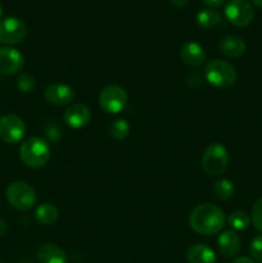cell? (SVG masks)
I'll return each mask as SVG.
<instances>
[{
	"mask_svg": "<svg viewBox=\"0 0 262 263\" xmlns=\"http://www.w3.org/2000/svg\"><path fill=\"white\" fill-rule=\"evenodd\" d=\"M226 223L225 213L212 203H202L192 211L189 226L200 235H215L223 229Z\"/></svg>",
	"mask_w": 262,
	"mask_h": 263,
	"instance_id": "1",
	"label": "cell"
},
{
	"mask_svg": "<svg viewBox=\"0 0 262 263\" xmlns=\"http://www.w3.org/2000/svg\"><path fill=\"white\" fill-rule=\"evenodd\" d=\"M26 135V125L15 115H5L0 118V139L7 144L20 143Z\"/></svg>",
	"mask_w": 262,
	"mask_h": 263,
	"instance_id": "9",
	"label": "cell"
},
{
	"mask_svg": "<svg viewBox=\"0 0 262 263\" xmlns=\"http://www.w3.org/2000/svg\"><path fill=\"white\" fill-rule=\"evenodd\" d=\"M229 154L220 143H212L205 148L202 156V168L210 176H220L228 168Z\"/></svg>",
	"mask_w": 262,
	"mask_h": 263,
	"instance_id": "5",
	"label": "cell"
},
{
	"mask_svg": "<svg viewBox=\"0 0 262 263\" xmlns=\"http://www.w3.org/2000/svg\"><path fill=\"white\" fill-rule=\"evenodd\" d=\"M21 161L30 168H41L50 158V146L44 139L32 136L21 144Z\"/></svg>",
	"mask_w": 262,
	"mask_h": 263,
	"instance_id": "2",
	"label": "cell"
},
{
	"mask_svg": "<svg viewBox=\"0 0 262 263\" xmlns=\"http://www.w3.org/2000/svg\"><path fill=\"white\" fill-rule=\"evenodd\" d=\"M236 69L230 62L222 59H212L205 64L204 79L208 84L218 89L231 87L236 81Z\"/></svg>",
	"mask_w": 262,
	"mask_h": 263,
	"instance_id": "3",
	"label": "cell"
},
{
	"mask_svg": "<svg viewBox=\"0 0 262 263\" xmlns=\"http://www.w3.org/2000/svg\"><path fill=\"white\" fill-rule=\"evenodd\" d=\"M251 221L253 223L254 228L262 233V198H259L254 205L252 207V212H251Z\"/></svg>",
	"mask_w": 262,
	"mask_h": 263,
	"instance_id": "24",
	"label": "cell"
},
{
	"mask_svg": "<svg viewBox=\"0 0 262 263\" xmlns=\"http://www.w3.org/2000/svg\"><path fill=\"white\" fill-rule=\"evenodd\" d=\"M218 49L228 58H240L246 53L247 45L240 36L229 35L221 39Z\"/></svg>",
	"mask_w": 262,
	"mask_h": 263,
	"instance_id": "16",
	"label": "cell"
},
{
	"mask_svg": "<svg viewBox=\"0 0 262 263\" xmlns=\"http://www.w3.org/2000/svg\"><path fill=\"white\" fill-rule=\"evenodd\" d=\"M17 86L22 92H31L35 90V80L30 73H22L18 77Z\"/></svg>",
	"mask_w": 262,
	"mask_h": 263,
	"instance_id": "25",
	"label": "cell"
},
{
	"mask_svg": "<svg viewBox=\"0 0 262 263\" xmlns=\"http://www.w3.org/2000/svg\"><path fill=\"white\" fill-rule=\"evenodd\" d=\"M8 226H7V222H5L4 220H2L0 218V236H3L5 234V231H7Z\"/></svg>",
	"mask_w": 262,
	"mask_h": 263,
	"instance_id": "30",
	"label": "cell"
},
{
	"mask_svg": "<svg viewBox=\"0 0 262 263\" xmlns=\"http://www.w3.org/2000/svg\"><path fill=\"white\" fill-rule=\"evenodd\" d=\"M203 3H204L205 5H208V7L218 8L225 3V0H203Z\"/></svg>",
	"mask_w": 262,
	"mask_h": 263,
	"instance_id": "27",
	"label": "cell"
},
{
	"mask_svg": "<svg viewBox=\"0 0 262 263\" xmlns=\"http://www.w3.org/2000/svg\"><path fill=\"white\" fill-rule=\"evenodd\" d=\"M90 120H91V112L86 105L81 103L69 105L64 112V122L74 130L87 126Z\"/></svg>",
	"mask_w": 262,
	"mask_h": 263,
	"instance_id": "12",
	"label": "cell"
},
{
	"mask_svg": "<svg viewBox=\"0 0 262 263\" xmlns=\"http://www.w3.org/2000/svg\"><path fill=\"white\" fill-rule=\"evenodd\" d=\"M252 3H253V4H256L257 7L262 8V0H252Z\"/></svg>",
	"mask_w": 262,
	"mask_h": 263,
	"instance_id": "31",
	"label": "cell"
},
{
	"mask_svg": "<svg viewBox=\"0 0 262 263\" xmlns=\"http://www.w3.org/2000/svg\"><path fill=\"white\" fill-rule=\"evenodd\" d=\"M249 254L252 259L262 263V235L254 236L249 244Z\"/></svg>",
	"mask_w": 262,
	"mask_h": 263,
	"instance_id": "23",
	"label": "cell"
},
{
	"mask_svg": "<svg viewBox=\"0 0 262 263\" xmlns=\"http://www.w3.org/2000/svg\"><path fill=\"white\" fill-rule=\"evenodd\" d=\"M218 251L226 258H233L240 252V238L234 230L222 231L218 236Z\"/></svg>",
	"mask_w": 262,
	"mask_h": 263,
	"instance_id": "14",
	"label": "cell"
},
{
	"mask_svg": "<svg viewBox=\"0 0 262 263\" xmlns=\"http://www.w3.org/2000/svg\"><path fill=\"white\" fill-rule=\"evenodd\" d=\"M127 92L120 85H108L100 91L99 105L105 113L117 115L125 109L127 104Z\"/></svg>",
	"mask_w": 262,
	"mask_h": 263,
	"instance_id": "6",
	"label": "cell"
},
{
	"mask_svg": "<svg viewBox=\"0 0 262 263\" xmlns=\"http://www.w3.org/2000/svg\"><path fill=\"white\" fill-rule=\"evenodd\" d=\"M170 2H171V4L174 5V7L184 8L185 5L188 4V2H189V0H170Z\"/></svg>",
	"mask_w": 262,
	"mask_h": 263,
	"instance_id": "28",
	"label": "cell"
},
{
	"mask_svg": "<svg viewBox=\"0 0 262 263\" xmlns=\"http://www.w3.org/2000/svg\"><path fill=\"white\" fill-rule=\"evenodd\" d=\"M36 254L40 263H68V256L66 252L55 244H41Z\"/></svg>",
	"mask_w": 262,
	"mask_h": 263,
	"instance_id": "15",
	"label": "cell"
},
{
	"mask_svg": "<svg viewBox=\"0 0 262 263\" xmlns=\"http://www.w3.org/2000/svg\"><path fill=\"white\" fill-rule=\"evenodd\" d=\"M25 66V58L17 49L12 46L0 48V73L14 74Z\"/></svg>",
	"mask_w": 262,
	"mask_h": 263,
	"instance_id": "11",
	"label": "cell"
},
{
	"mask_svg": "<svg viewBox=\"0 0 262 263\" xmlns=\"http://www.w3.org/2000/svg\"><path fill=\"white\" fill-rule=\"evenodd\" d=\"M44 98L49 104L62 107V105H68L74 99V90L69 85L59 84L54 82L44 90Z\"/></svg>",
	"mask_w": 262,
	"mask_h": 263,
	"instance_id": "10",
	"label": "cell"
},
{
	"mask_svg": "<svg viewBox=\"0 0 262 263\" xmlns=\"http://www.w3.org/2000/svg\"><path fill=\"white\" fill-rule=\"evenodd\" d=\"M231 263H254L253 259L248 258V257H238V258L234 259Z\"/></svg>",
	"mask_w": 262,
	"mask_h": 263,
	"instance_id": "29",
	"label": "cell"
},
{
	"mask_svg": "<svg viewBox=\"0 0 262 263\" xmlns=\"http://www.w3.org/2000/svg\"><path fill=\"white\" fill-rule=\"evenodd\" d=\"M228 222L234 230H246L249 228V225L252 223L251 216L248 215L244 211H235V212L231 213L228 218Z\"/></svg>",
	"mask_w": 262,
	"mask_h": 263,
	"instance_id": "20",
	"label": "cell"
},
{
	"mask_svg": "<svg viewBox=\"0 0 262 263\" xmlns=\"http://www.w3.org/2000/svg\"><path fill=\"white\" fill-rule=\"evenodd\" d=\"M234 192H235V187L233 182L228 179H220L215 182V186H213V193L221 200L230 199L234 195Z\"/></svg>",
	"mask_w": 262,
	"mask_h": 263,
	"instance_id": "21",
	"label": "cell"
},
{
	"mask_svg": "<svg viewBox=\"0 0 262 263\" xmlns=\"http://www.w3.org/2000/svg\"><path fill=\"white\" fill-rule=\"evenodd\" d=\"M180 58L190 67H200L205 62V51L197 41H186L180 49Z\"/></svg>",
	"mask_w": 262,
	"mask_h": 263,
	"instance_id": "13",
	"label": "cell"
},
{
	"mask_svg": "<svg viewBox=\"0 0 262 263\" xmlns=\"http://www.w3.org/2000/svg\"><path fill=\"white\" fill-rule=\"evenodd\" d=\"M46 135L51 139V140H57V139L61 138V128H57L55 126H49V128L46 130Z\"/></svg>",
	"mask_w": 262,
	"mask_h": 263,
	"instance_id": "26",
	"label": "cell"
},
{
	"mask_svg": "<svg viewBox=\"0 0 262 263\" xmlns=\"http://www.w3.org/2000/svg\"><path fill=\"white\" fill-rule=\"evenodd\" d=\"M7 200L14 210L26 212L36 204V192L30 184L14 181L7 187Z\"/></svg>",
	"mask_w": 262,
	"mask_h": 263,
	"instance_id": "4",
	"label": "cell"
},
{
	"mask_svg": "<svg viewBox=\"0 0 262 263\" xmlns=\"http://www.w3.org/2000/svg\"><path fill=\"white\" fill-rule=\"evenodd\" d=\"M225 17L236 27H247L254 18V10L247 0H230L225 5Z\"/></svg>",
	"mask_w": 262,
	"mask_h": 263,
	"instance_id": "7",
	"label": "cell"
},
{
	"mask_svg": "<svg viewBox=\"0 0 262 263\" xmlns=\"http://www.w3.org/2000/svg\"><path fill=\"white\" fill-rule=\"evenodd\" d=\"M27 26L17 17H7L0 21V43L5 45H15L25 40Z\"/></svg>",
	"mask_w": 262,
	"mask_h": 263,
	"instance_id": "8",
	"label": "cell"
},
{
	"mask_svg": "<svg viewBox=\"0 0 262 263\" xmlns=\"http://www.w3.org/2000/svg\"><path fill=\"white\" fill-rule=\"evenodd\" d=\"M109 134L115 140H123L130 134V125L123 118H118V120L113 121L112 125H110Z\"/></svg>",
	"mask_w": 262,
	"mask_h": 263,
	"instance_id": "22",
	"label": "cell"
},
{
	"mask_svg": "<svg viewBox=\"0 0 262 263\" xmlns=\"http://www.w3.org/2000/svg\"><path fill=\"white\" fill-rule=\"evenodd\" d=\"M3 15V5H2V3H0V17H2Z\"/></svg>",
	"mask_w": 262,
	"mask_h": 263,
	"instance_id": "32",
	"label": "cell"
},
{
	"mask_svg": "<svg viewBox=\"0 0 262 263\" xmlns=\"http://www.w3.org/2000/svg\"><path fill=\"white\" fill-rule=\"evenodd\" d=\"M35 217L43 226H50L59 218V211L51 203H43L36 208Z\"/></svg>",
	"mask_w": 262,
	"mask_h": 263,
	"instance_id": "18",
	"label": "cell"
},
{
	"mask_svg": "<svg viewBox=\"0 0 262 263\" xmlns=\"http://www.w3.org/2000/svg\"><path fill=\"white\" fill-rule=\"evenodd\" d=\"M22 263H31V262H22Z\"/></svg>",
	"mask_w": 262,
	"mask_h": 263,
	"instance_id": "33",
	"label": "cell"
},
{
	"mask_svg": "<svg viewBox=\"0 0 262 263\" xmlns=\"http://www.w3.org/2000/svg\"><path fill=\"white\" fill-rule=\"evenodd\" d=\"M189 263H216V254L212 248L202 243L194 244L186 253Z\"/></svg>",
	"mask_w": 262,
	"mask_h": 263,
	"instance_id": "17",
	"label": "cell"
},
{
	"mask_svg": "<svg viewBox=\"0 0 262 263\" xmlns=\"http://www.w3.org/2000/svg\"><path fill=\"white\" fill-rule=\"evenodd\" d=\"M221 21V14L215 9H202L198 12L197 14V23L199 27L205 28V30H210V28L216 27V26L220 23Z\"/></svg>",
	"mask_w": 262,
	"mask_h": 263,
	"instance_id": "19",
	"label": "cell"
}]
</instances>
